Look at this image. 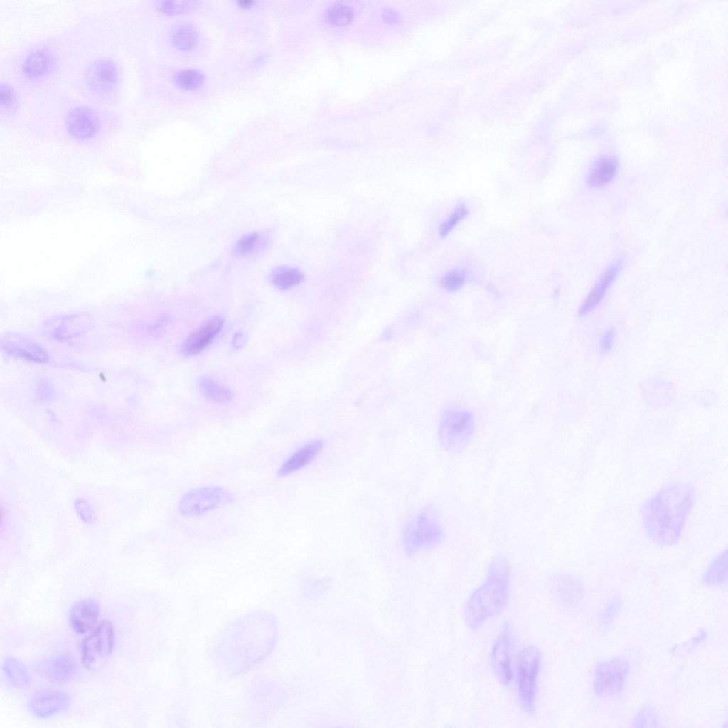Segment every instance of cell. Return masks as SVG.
Masks as SVG:
<instances>
[{"label":"cell","mask_w":728,"mask_h":728,"mask_svg":"<svg viewBox=\"0 0 728 728\" xmlns=\"http://www.w3.org/2000/svg\"><path fill=\"white\" fill-rule=\"evenodd\" d=\"M235 500L233 494L222 486H203L184 494L178 503L179 513L198 516L224 507Z\"/></svg>","instance_id":"cell-8"},{"label":"cell","mask_w":728,"mask_h":728,"mask_svg":"<svg viewBox=\"0 0 728 728\" xmlns=\"http://www.w3.org/2000/svg\"><path fill=\"white\" fill-rule=\"evenodd\" d=\"M0 101L3 107H9L14 102V93L12 88L7 84H1L0 88Z\"/></svg>","instance_id":"cell-36"},{"label":"cell","mask_w":728,"mask_h":728,"mask_svg":"<svg viewBox=\"0 0 728 728\" xmlns=\"http://www.w3.org/2000/svg\"><path fill=\"white\" fill-rule=\"evenodd\" d=\"M702 583L710 587H721L727 582V550L719 553L706 568Z\"/></svg>","instance_id":"cell-22"},{"label":"cell","mask_w":728,"mask_h":728,"mask_svg":"<svg viewBox=\"0 0 728 728\" xmlns=\"http://www.w3.org/2000/svg\"><path fill=\"white\" fill-rule=\"evenodd\" d=\"M261 236L257 232H251L241 237L235 243V252L240 256L251 254L258 248Z\"/></svg>","instance_id":"cell-33"},{"label":"cell","mask_w":728,"mask_h":728,"mask_svg":"<svg viewBox=\"0 0 728 728\" xmlns=\"http://www.w3.org/2000/svg\"><path fill=\"white\" fill-rule=\"evenodd\" d=\"M329 21L336 25L349 23L353 17V9L346 4L336 1L331 4L327 9Z\"/></svg>","instance_id":"cell-31"},{"label":"cell","mask_w":728,"mask_h":728,"mask_svg":"<svg viewBox=\"0 0 728 728\" xmlns=\"http://www.w3.org/2000/svg\"><path fill=\"white\" fill-rule=\"evenodd\" d=\"M623 262V258L619 257L604 269L597 282L582 302L579 310L580 315L588 314L601 302L607 290L621 272Z\"/></svg>","instance_id":"cell-16"},{"label":"cell","mask_w":728,"mask_h":728,"mask_svg":"<svg viewBox=\"0 0 728 728\" xmlns=\"http://www.w3.org/2000/svg\"><path fill=\"white\" fill-rule=\"evenodd\" d=\"M82 317L67 316L59 320L56 323H53L54 326L52 328V335L56 338H65L67 337L75 336L77 334H80V332L83 330L78 328V327H82L83 323L78 324V321H81Z\"/></svg>","instance_id":"cell-30"},{"label":"cell","mask_w":728,"mask_h":728,"mask_svg":"<svg viewBox=\"0 0 728 728\" xmlns=\"http://www.w3.org/2000/svg\"><path fill=\"white\" fill-rule=\"evenodd\" d=\"M50 63L49 53L44 49L37 50L24 60L22 65V73L29 79L39 77L47 71Z\"/></svg>","instance_id":"cell-25"},{"label":"cell","mask_w":728,"mask_h":728,"mask_svg":"<svg viewBox=\"0 0 728 728\" xmlns=\"http://www.w3.org/2000/svg\"><path fill=\"white\" fill-rule=\"evenodd\" d=\"M75 671L73 659L67 654H60L46 659L41 665V672L53 683L69 680Z\"/></svg>","instance_id":"cell-20"},{"label":"cell","mask_w":728,"mask_h":728,"mask_svg":"<svg viewBox=\"0 0 728 728\" xmlns=\"http://www.w3.org/2000/svg\"><path fill=\"white\" fill-rule=\"evenodd\" d=\"M118 81V70L115 63L108 59L92 63L86 74V82L91 90L100 94L114 90Z\"/></svg>","instance_id":"cell-14"},{"label":"cell","mask_w":728,"mask_h":728,"mask_svg":"<svg viewBox=\"0 0 728 728\" xmlns=\"http://www.w3.org/2000/svg\"><path fill=\"white\" fill-rule=\"evenodd\" d=\"M196 1H161L157 4V8L161 13L174 15L187 12L197 5Z\"/></svg>","instance_id":"cell-32"},{"label":"cell","mask_w":728,"mask_h":728,"mask_svg":"<svg viewBox=\"0 0 728 728\" xmlns=\"http://www.w3.org/2000/svg\"><path fill=\"white\" fill-rule=\"evenodd\" d=\"M510 587V562L504 555H497L491 560L484 579L464 604L463 619L470 631H478L503 612L509 602Z\"/></svg>","instance_id":"cell-3"},{"label":"cell","mask_w":728,"mask_h":728,"mask_svg":"<svg viewBox=\"0 0 728 728\" xmlns=\"http://www.w3.org/2000/svg\"><path fill=\"white\" fill-rule=\"evenodd\" d=\"M622 608V600L616 594L610 595L601 604L596 614L599 629L608 630L614 623Z\"/></svg>","instance_id":"cell-24"},{"label":"cell","mask_w":728,"mask_h":728,"mask_svg":"<svg viewBox=\"0 0 728 728\" xmlns=\"http://www.w3.org/2000/svg\"><path fill=\"white\" fill-rule=\"evenodd\" d=\"M171 39L172 45L177 50L188 51L196 46L198 33L192 24L181 23L173 29Z\"/></svg>","instance_id":"cell-28"},{"label":"cell","mask_w":728,"mask_h":728,"mask_svg":"<svg viewBox=\"0 0 728 728\" xmlns=\"http://www.w3.org/2000/svg\"><path fill=\"white\" fill-rule=\"evenodd\" d=\"M515 665V685L519 704L525 714L533 716L537 711L542 653L537 647L528 646L518 653Z\"/></svg>","instance_id":"cell-4"},{"label":"cell","mask_w":728,"mask_h":728,"mask_svg":"<svg viewBox=\"0 0 728 728\" xmlns=\"http://www.w3.org/2000/svg\"><path fill=\"white\" fill-rule=\"evenodd\" d=\"M468 215V210L464 205H458L453 213L440 226L439 234L441 237L449 235L452 230Z\"/></svg>","instance_id":"cell-34"},{"label":"cell","mask_w":728,"mask_h":728,"mask_svg":"<svg viewBox=\"0 0 728 728\" xmlns=\"http://www.w3.org/2000/svg\"><path fill=\"white\" fill-rule=\"evenodd\" d=\"M114 641L115 630L112 622L101 621L81 643L82 665L89 670H95L111 655Z\"/></svg>","instance_id":"cell-10"},{"label":"cell","mask_w":728,"mask_h":728,"mask_svg":"<svg viewBox=\"0 0 728 728\" xmlns=\"http://www.w3.org/2000/svg\"><path fill=\"white\" fill-rule=\"evenodd\" d=\"M444 537V531L437 511L426 507L406 525L403 542L406 552L413 553L436 548Z\"/></svg>","instance_id":"cell-5"},{"label":"cell","mask_w":728,"mask_h":728,"mask_svg":"<svg viewBox=\"0 0 728 728\" xmlns=\"http://www.w3.org/2000/svg\"><path fill=\"white\" fill-rule=\"evenodd\" d=\"M706 638H707V633L705 631H701L700 633L697 634L695 636L692 638L688 641L687 644V643L684 644L683 646L685 647V648H683L682 649V650H685L686 652L688 653V651H690L692 649H693L697 646L700 644Z\"/></svg>","instance_id":"cell-38"},{"label":"cell","mask_w":728,"mask_h":728,"mask_svg":"<svg viewBox=\"0 0 728 728\" xmlns=\"http://www.w3.org/2000/svg\"><path fill=\"white\" fill-rule=\"evenodd\" d=\"M100 604L93 599H84L75 602L69 612V623L77 633L85 634L97 626L100 616Z\"/></svg>","instance_id":"cell-15"},{"label":"cell","mask_w":728,"mask_h":728,"mask_svg":"<svg viewBox=\"0 0 728 728\" xmlns=\"http://www.w3.org/2000/svg\"><path fill=\"white\" fill-rule=\"evenodd\" d=\"M474 430L473 417L467 410L457 406L449 407L439 424L440 443L446 451L457 454L468 446Z\"/></svg>","instance_id":"cell-6"},{"label":"cell","mask_w":728,"mask_h":728,"mask_svg":"<svg viewBox=\"0 0 728 728\" xmlns=\"http://www.w3.org/2000/svg\"><path fill=\"white\" fill-rule=\"evenodd\" d=\"M235 339L233 341V342L236 343L235 346H239V343L241 344L242 342L243 341V338H242V336L241 334L240 335H237V333L235 335Z\"/></svg>","instance_id":"cell-40"},{"label":"cell","mask_w":728,"mask_h":728,"mask_svg":"<svg viewBox=\"0 0 728 728\" xmlns=\"http://www.w3.org/2000/svg\"><path fill=\"white\" fill-rule=\"evenodd\" d=\"M173 79L179 88L188 91L198 90L205 81L203 74L193 68H185L177 71Z\"/></svg>","instance_id":"cell-29"},{"label":"cell","mask_w":728,"mask_h":728,"mask_svg":"<svg viewBox=\"0 0 728 728\" xmlns=\"http://www.w3.org/2000/svg\"><path fill=\"white\" fill-rule=\"evenodd\" d=\"M69 133L77 139H86L95 134L99 127L98 119L89 107L80 106L72 109L66 117Z\"/></svg>","instance_id":"cell-18"},{"label":"cell","mask_w":728,"mask_h":728,"mask_svg":"<svg viewBox=\"0 0 728 728\" xmlns=\"http://www.w3.org/2000/svg\"><path fill=\"white\" fill-rule=\"evenodd\" d=\"M237 4L240 9L248 10L252 9L255 6L256 1L251 0H240L237 2Z\"/></svg>","instance_id":"cell-39"},{"label":"cell","mask_w":728,"mask_h":728,"mask_svg":"<svg viewBox=\"0 0 728 728\" xmlns=\"http://www.w3.org/2000/svg\"><path fill=\"white\" fill-rule=\"evenodd\" d=\"M555 596L560 604L569 608L581 604L584 599V589L581 582L575 577L560 574L552 580Z\"/></svg>","instance_id":"cell-17"},{"label":"cell","mask_w":728,"mask_h":728,"mask_svg":"<svg viewBox=\"0 0 728 728\" xmlns=\"http://www.w3.org/2000/svg\"><path fill=\"white\" fill-rule=\"evenodd\" d=\"M277 625L272 614L264 611L245 614L224 626L210 646L214 663L229 676L247 673L272 653Z\"/></svg>","instance_id":"cell-1"},{"label":"cell","mask_w":728,"mask_h":728,"mask_svg":"<svg viewBox=\"0 0 728 728\" xmlns=\"http://www.w3.org/2000/svg\"><path fill=\"white\" fill-rule=\"evenodd\" d=\"M70 704L68 692L58 689H41L30 697L28 707L30 712L38 718H47L66 710Z\"/></svg>","instance_id":"cell-11"},{"label":"cell","mask_w":728,"mask_h":728,"mask_svg":"<svg viewBox=\"0 0 728 728\" xmlns=\"http://www.w3.org/2000/svg\"><path fill=\"white\" fill-rule=\"evenodd\" d=\"M466 274L462 269H453L448 272L441 279L442 287L449 291L459 289L465 284Z\"/></svg>","instance_id":"cell-35"},{"label":"cell","mask_w":728,"mask_h":728,"mask_svg":"<svg viewBox=\"0 0 728 728\" xmlns=\"http://www.w3.org/2000/svg\"><path fill=\"white\" fill-rule=\"evenodd\" d=\"M202 395L209 401L216 403H227L234 397L232 390L222 385L210 377H203L198 382Z\"/></svg>","instance_id":"cell-26"},{"label":"cell","mask_w":728,"mask_h":728,"mask_svg":"<svg viewBox=\"0 0 728 728\" xmlns=\"http://www.w3.org/2000/svg\"><path fill=\"white\" fill-rule=\"evenodd\" d=\"M617 172V161L611 157L604 156L594 164L587 181L592 188H600L609 183Z\"/></svg>","instance_id":"cell-21"},{"label":"cell","mask_w":728,"mask_h":728,"mask_svg":"<svg viewBox=\"0 0 728 728\" xmlns=\"http://www.w3.org/2000/svg\"><path fill=\"white\" fill-rule=\"evenodd\" d=\"M323 446V440H316L304 445L282 464L277 476L284 477L306 467L321 453Z\"/></svg>","instance_id":"cell-19"},{"label":"cell","mask_w":728,"mask_h":728,"mask_svg":"<svg viewBox=\"0 0 728 728\" xmlns=\"http://www.w3.org/2000/svg\"><path fill=\"white\" fill-rule=\"evenodd\" d=\"M224 319L213 316L205 320L184 340L181 351L185 356L196 355L204 350L221 331Z\"/></svg>","instance_id":"cell-13"},{"label":"cell","mask_w":728,"mask_h":728,"mask_svg":"<svg viewBox=\"0 0 728 728\" xmlns=\"http://www.w3.org/2000/svg\"><path fill=\"white\" fill-rule=\"evenodd\" d=\"M2 670L15 688L26 689L31 683V675L26 666L14 657L7 656L2 663Z\"/></svg>","instance_id":"cell-23"},{"label":"cell","mask_w":728,"mask_h":728,"mask_svg":"<svg viewBox=\"0 0 728 728\" xmlns=\"http://www.w3.org/2000/svg\"><path fill=\"white\" fill-rule=\"evenodd\" d=\"M615 331L610 329L606 331L600 340V350L602 353H607L613 348L615 340Z\"/></svg>","instance_id":"cell-37"},{"label":"cell","mask_w":728,"mask_h":728,"mask_svg":"<svg viewBox=\"0 0 728 728\" xmlns=\"http://www.w3.org/2000/svg\"><path fill=\"white\" fill-rule=\"evenodd\" d=\"M695 500L694 487L687 482L670 483L656 491L641 509L642 525L648 537L663 546L677 544Z\"/></svg>","instance_id":"cell-2"},{"label":"cell","mask_w":728,"mask_h":728,"mask_svg":"<svg viewBox=\"0 0 728 728\" xmlns=\"http://www.w3.org/2000/svg\"><path fill=\"white\" fill-rule=\"evenodd\" d=\"M303 279V273L299 269L291 267H278L271 273L272 284L281 290H288L297 286Z\"/></svg>","instance_id":"cell-27"},{"label":"cell","mask_w":728,"mask_h":728,"mask_svg":"<svg viewBox=\"0 0 728 728\" xmlns=\"http://www.w3.org/2000/svg\"><path fill=\"white\" fill-rule=\"evenodd\" d=\"M516 636L512 625L505 623L496 636L489 655L491 670L497 680L508 685L513 678V660L516 648Z\"/></svg>","instance_id":"cell-9"},{"label":"cell","mask_w":728,"mask_h":728,"mask_svg":"<svg viewBox=\"0 0 728 728\" xmlns=\"http://www.w3.org/2000/svg\"><path fill=\"white\" fill-rule=\"evenodd\" d=\"M2 348L9 355L28 362L42 363L48 360L46 350L33 340L11 333L2 338Z\"/></svg>","instance_id":"cell-12"},{"label":"cell","mask_w":728,"mask_h":728,"mask_svg":"<svg viewBox=\"0 0 728 728\" xmlns=\"http://www.w3.org/2000/svg\"><path fill=\"white\" fill-rule=\"evenodd\" d=\"M629 672L626 659L615 657L599 663L593 673L592 687L595 695L604 700L619 697L625 689Z\"/></svg>","instance_id":"cell-7"}]
</instances>
